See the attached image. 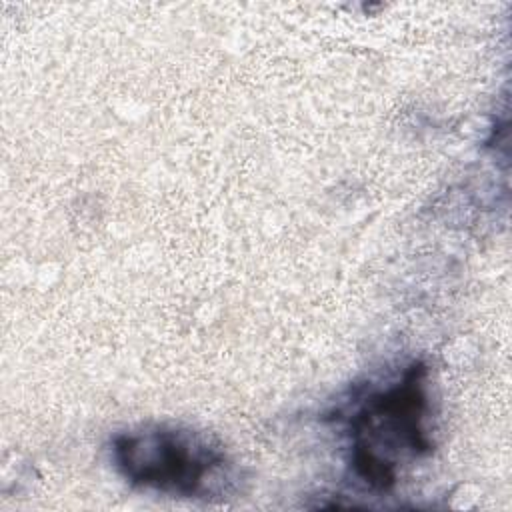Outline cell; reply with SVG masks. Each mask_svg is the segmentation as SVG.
<instances>
[{"label": "cell", "mask_w": 512, "mask_h": 512, "mask_svg": "<svg viewBox=\"0 0 512 512\" xmlns=\"http://www.w3.org/2000/svg\"><path fill=\"white\" fill-rule=\"evenodd\" d=\"M428 374L422 360H412L388 386L374 388L338 416L346 426L348 464L366 488L390 490L402 464L432 452Z\"/></svg>", "instance_id": "1"}, {"label": "cell", "mask_w": 512, "mask_h": 512, "mask_svg": "<svg viewBox=\"0 0 512 512\" xmlns=\"http://www.w3.org/2000/svg\"><path fill=\"white\" fill-rule=\"evenodd\" d=\"M110 462L130 486L190 500H220L232 488V462L212 434L182 424H140L110 440Z\"/></svg>", "instance_id": "2"}]
</instances>
